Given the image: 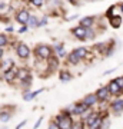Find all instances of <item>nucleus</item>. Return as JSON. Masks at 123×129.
<instances>
[{"instance_id":"1","label":"nucleus","mask_w":123,"mask_h":129,"mask_svg":"<svg viewBox=\"0 0 123 129\" xmlns=\"http://www.w3.org/2000/svg\"><path fill=\"white\" fill-rule=\"evenodd\" d=\"M36 52H37V56H40L42 59H47V57H50V55H52V49L49 46H39L36 49Z\"/></svg>"},{"instance_id":"2","label":"nucleus","mask_w":123,"mask_h":129,"mask_svg":"<svg viewBox=\"0 0 123 129\" xmlns=\"http://www.w3.org/2000/svg\"><path fill=\"white\" fill-rule=\"evenodd\" d=\"M59 128H72V120L67 115L59 116Z\"/></svg>"},{"instance_id":"3","label":"nucleus","mask_w":123,"mask_h":129,"mask_svg":"<svg viewBox=\"0 0 123 129\" xmlns=\"http://www.w3.org/2000/svg\"><path fill=\"white\" fill-rule=\"evenodd\" d=\"M86 122H87V125H89L90 128H99V125H100L102 120H100V118L96 115V113H93V115H92Z\"/></svg>"},{"instance_id":"4","label":"nucleus","mask_w":123,"mask_h":129,"mask_svg":"<svg viewBox=\"0 0 123 129\" xmlns=\"http://www.w3.org/2000/svg\"><path fill=\"white\" fill-rule=\"evenodd\" d=\"M17 55L22 57V59H26L29 56V47L26 46V45H23V43H20L17 46Z\"/></svg>"},{"instance_id":"5","label":"nucleus","mask_w":123,"mask_h":129,"mask_svg":"<svg viewBox=\"0 0 123 129\" xmlns=\"http://www.w3.org/2000/svg\"><path fill=\"white\" fill-rule=\"evenodd\" d=\"M29 13L26 12V10H22V12H19V14H17V22L19 23H22V24H27V20H29Z\"/></svg>"},{"instance_id":"6","label":"nucleus","mask_w":123,"mask_h":129,"mask_svg":"<svg viewBox=\"0 0 123 129\" xmlns=\"http://www.w3.org/2000/svg\"><path fill=\"white\" fill-rule=\"evenodd\" d=\"M73 33H74V36H77L79 39H85L86 37V33H87V30L83 26H79V27H76V29H73Z\"/></svg>"},{"instance_id":"7","label":"nucleus","mask_w":123,"mask_h":129,"mask_svg":"<svg viewBox=\"0 0 123 129\" xmlns=\"http://www.w3.org/2000/svg\"><path fill=\"white\" fill-rule=\"evenodd\" d=\"M107 95H109V88H100L96 93V98L97 99H106Z\"/></svg>"},{"instance_id":"8","label":"nucleus","mask_w":123,"mask_h":129,"mask_svg":"<svg viewBox=\"0 0 123 129\" xmlns=\"http://www.w3.org/2000/svg\"><path fill=\"white\" fill-rule=\"evenodd\" d=\"M92 24H93V17H85L80 20V26H83V27H89Z\"/></svg>"},{"instance_id":"9","label":"nucleus","mask_w":123,"mask_h":129,"mask_svg":"<svg viewBox=\"0 0 123 129\" xmlns=\"http://www.w3.org/2000/svg\"><path fill=\"white\" fill-rule=\"evenodd\" d=\"M119 92H120V88H119L117 85H116V82L113 80V82L109 85V93H114V95H116V93H119Z\"/></svg>"},{"instance_id":"10","label":"nucleus","mask_w":123,"mask_h":129,"mask_svg":"<svg viewBox=\"0 0 123 129\" xmlns=\"http://www.w3.org/2000/svg\"><path fill=\"white\" fill-rule=\"evenodd\" d=\"M86 108L87 106L85 105V103H82V105H77V106H74V108H73V113H76V115H79V113H82L83 111H86Z\"/></svg>"},{"instance_id":"11","label":"nucleus","mask_w":123,"mask_h":129,"mask_svg":"<svg viewBox=\"0 0 123 129\" xmlns=\"http://www.w3.org/2000/svg\"><path fill=\"white\" fill-rule=\"evenodd\" d=\"M110 23L113 27H119L120 24H122V19L119 17V16H113V17L110 19Z\"/></svg>"},{"instance_id":"12","label":"nucleus","mask_w":123,"mask_h":129,"mask_svg":"<svg viewBox=\"0 0 123 129\" xmlns=\"http://www.w3.org/2000/svg\"><path fill=\"white\" fill-rule=\"evenodd\" d=\"M96 99H97V98H96V95H89V96L85 99V105H86V106L93 105V103L96 102Z\"/></svg>"},{"instance_id":"13","label":"nucleus","mask_w":123,"mask_h":129,"mask_svg":"<svg viewBox=\"0 0 123 129\" xmlns=\"http://www.w3.org/2000/svg\"><path fill=\"white\" fill-rule=\"evenodd\" d=\"M112 108H113V111H123V101H116V102H113V105H112Z\"/></svg>"},{"instance_id":"14","label":"nucleus","mask_w":123,"mask_h":129,"mask_svg":"<svg viewBox=\"0 0 123 129\" xmlns=\"http://www.w3.org/2000/svg\"><path fill=\"white\" fill-rule=\"evenodd\" d=\"M29 76V72L26 69H20V70H17V78L19 79H22V80H24V79Z\"/></svg>"},{"instance_id":"15","label":"nucleus","mask_w":123,"mask_h":129,"mask_svg":"<svg viewBox=\"0 0 123 129\" xmlns=\"http://www.w3.org/2000/svg\"><path fill=\"white\" fill-rule=\"evenodd\" d=\"M14 75H16V72H14V70H6L5 72V78H6V80H13V78H14Z\"/></svg>"},{"instance_id":"16","label":"nucleus","mask_w":123,"mask_h":129,"mask_svg":"<svg viewBox=\"0 0 123 129\" xmlns=\"http://www.w3.org/2000/svg\"><path fill=\"white\" fill-rule=\"evenodd\" d=\"M73 53L77 56L79 59H80V57H83V56L86 55V49H85V47H80V49H76V50L73 52Z\"/></svg>"},{"instance_id":"17","label":"nucleus","mask_w":123,"mask_h":129,"mask_svg":"<svg viewBox=\"0 0 123 129\" xmlns=\"http://www.w3.org/2000/svg\"><path fill=\"white\" fill-rule=\"evenodd\" d=\"M72 79V75L69 73V72H62L60 73V80H63V82H67Z\"/></svg>"},{"instance_id":"18","label":"nucleus","mask_w":123,"mask_h":129,"mask_svg":"<svg viewBox=\"0 0 123 129\" xmlns=\"http://www.w3.org/2000/svg\"><path fill=\"white\" fill-rule=\"evenodd\" d=\"M69 60H70L72 63H77V62H79V60H80V59H79L77 56L74 55V53H72V55L69 56Z\"/></svg>"},{"instance_id":"19","label":"nucleus","mask_w":123,"mask_h":129,"mask_svg":"<svg viewBox=\"0 0 123 129\" xmlns=\"http://www.w3.org/2000/svg\"><path fill=\"white\" fill-rule=\"evenodd\" d=\"M7 43V39H6L5 35H0V47H3Z\"/></svg>"},{"instance_id":"20","label":"nucleus","mask_w":123,"mask_h":129,"mask_svg":"<svg viewBox=\"0 0 123 129\" xmlns=\"http://www.w3.org/2000/svg\"><path fill=\"white\" fill-rule=\"evenodd\" d=\"M27 23L30 24V26H36V24H37V20H36V17H29Z\"/></svg>"},{"instance_id":"21","label":"nucleus","mask_w":123,"mask_h":129,"mask_svg":"<svg viewBox=\"0 0 123 129\" xmlns=\"http://www.w3.org/2000/svg\"><path fill=\"white\" fill-rule=\"evenodd\" d=\"M114 82H116V85H117V86H119L120 89L123 88V78H117L116 80H114Z\"/></svg>"},{"instance_id":"22","label":"nucleus","mask_w":123,"mask_h":129,"mask_svg":"<svg viewBox=\"0 0 123 129\" xmlns=\"http://www.w3.org/2000/svg\"><path fill=\"white\" fill-rule=\"evenodd\" d=\"M56 49H57V52H59V53H57V55H59V56H62V57H63V56L66 55V52H64V50H63V49H62V47H60V46H57V47H56Z\"/></svg>"},{"instance_id":"23","label":"nucleus","mask_w":123,"mask_h":129,"mask_svg":"<svg viewBox=\"0 0 123 129\" xmlns=\"http://www.w3.org/2000/svg\"><path fill=\"white\" fill-rule=\"evenodd\" d=\"M10 64H12V60H6L5 63H3V68H5V70H7L10 68Z\"/></svg>"},{"instance_id":"24","label":"nucleus","mask_w":123,"mask_h":129,"mask_svg":"<svg viewBox=\"0 0 123 129\" xmlns=\"http://www.w3.org/2000/svg\"><path fill=\"white\" fill-rule=\"evenodd\" d=\"M9 118H10L9 113H3V115H2V120H3V122H7V120H9Z\"/></svg>"},{"instance_id":"25","label":"nucleus","mask_w":123,"mask_h":129,"mask_svg":"<svg viewBox=\"0 0 123 129\" xmlns=\"http://www.w3.org/2000/svg\"><path fill=\"white\" fill-rule=\"evenodd\" d=\"M32 2L34 6H42V3H43V0H32Z\"/></svg>"},{"instance_id":"26","label":"nucleus","mask_w":123,"mask_h":129,"mask_svg":"<svg viewBox=\"0 0 123 129\" xmlns=\"http://www.w3.org/2000/svg\"><path fill=\"white\" fill-rule=\"evenodd\" d=\"M50 62H52V66H53V68L57 66V60H56V59H50Z\"/></svg>"},{"instance_id":"27","label":"nucleus","mask_w":123,"mask_h":129,"mask_svg":"<svg viewBox=\"0 0 123 129\" xmlns=\"http://www.w3.org/2000/svg\"><path fill=\"white\" fill-rule=\"evenodd\" d=\"M26 122H27V120H23V122H22V123H20V125H19V128H22V126H24V125H26Z\"/></svg>"},{"instance_id":"28","label":"nucleus","mask_w":123,"mask_h":129,"mask_svg":"<svg viewBox=\"0 0 123 129\" xmlns=\"http://www.w3.org/2000/svg\"><path fill=\"white\" fill-rule=\"evenodd\" d=\"M50 128H59V125H56V123H50Z\"/></svg>"},{"instance_id":"29","label":"nucleus","mask_w":123,"mask_h":129,"mask_svg":"<svg viewBox=\"0 0 123 129\" xmlns=\"http://www.w3.org/2000/svg\"><path fill=\"white\" fill-rule=\"evenodd\" d=\"M2 55H3V52H2V47H0V57H2Z\"/></svg>"},{"instance_id":"30","label":"nucleus","mask_w":123,"mask_h":129,"mask_svg":"<svg viewBox=\"0 0 123 129\" xmlns=\"http://www.w3.org/2000/svg\"><path fill=\"white\" fill-rule=\"evenodd\" d=\"M70 2H74V3H76V0H70Z\"/></svg>"},{"instance_id":"31","label":"nucleus","mask_w":123,"mask_h":129,"mask_svg":"<svg viewBox=\"0 0 123 129\" xmlns=\"http://www.w3.org/2000/svg\"><path fill=\"white\" fill-rule=\"evenodd\" d=\"M122 12H123V5H122Z\"/></svg>"}]
</instances>
